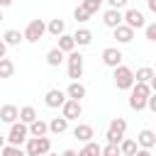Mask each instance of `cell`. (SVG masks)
Segmentation results:
<instances>
[{"label": "cell", "instance_id": "cell-1", "mask_svg": "<svg viewBox=\"0 0 156 156\" xmlns=\"http://www.w3.org/2000/svg\"><path fill=\"white\" fill-rule=\"evenodd\" d=\"M112 78H115V85L119 90H132L134 83H136V73L132 68H127V66H117L115 73H112Z\"/></svg>", "mask_w": 156, "mask_h": 156}, {"label": "cell", "instance_id": "cell-2", "mask_svg": "<svg viewBox=\"0 0 156 156\" xmlns=\"http://www.w3.org/2000/svg\"><path fill=\"white\" fill-rule=\"evenodd\" d=\"M124 132H127V122L122 117H115L107 127V144H122Z\"/></svg>", "mask_w": 156, "mask_h": 156}, {"label": "cell", "instance_id": "cell-3", "mask_svg": "<svg viewBox=\"0 0 156 156\" xmlns=\"http://www.w3.org/2000/svg\"><path fill=\"white\" fill-rule=\"evenodd\" d=\"M51 151V141L46 136H32L27 141V154L29 156H46Z\"/></svg>", "mask_w": 156, "mask_h": 156}, {"label": "cell", "instance_id": "cell-4", "mask_svg": "<svg viewBox=\"0 0 156 156\" xmlns=\"http://www.w3.org/2000/svg\"><path fill=\"white\" fill-rule=\"evenodd\" d=\"M44 32H49V24H44V20H32L27 24V29H24V39L34 44V41H39L44 37Z\"/></svg>", "mask_w": 156, "mask_h": 156}, {"label": "cell", "instance_id": "cell-5", "mask_svg": "<svg viewBox=\"0 0 156 156\" xmlns=\"http://www.w3.org/2000/svg\"><path fill=\"white\" fill-rule=\"evenodd\" d=\"M27 134H29V127L20 119V122H15V124H12V129H10V134H7V144L20 146V144L27 139Z\"/></svg>", "mask_w": 156, "mask_h": 156}, {"label": "cell", "instance_id": "cell-6", "mask_svg": "<svg viewBox=\"0 0 156 156\" xmlns=\"http://www.w3.org/2000/svg\"><path fill=\"white\" fill-rule=\"evenodd\" d=\"M80 76H83V56L78 51H71L68 54V78L78 80Z\"/></svg>", "mask_w": 156, "mask_h": 156}, {"label": "cell", "instance_id": "cell-7", "mask_svg": "<svg viewBox=\"0 0 156 156\" xmlns=\"http://www.w3.org/2000/svg\"><path fill=\"white\" fill-rule=\"evenodd\" d=\"M102 63H105V66H110V68L122 66V51H119V49H115V46H107V49L102 51Z\"/></svg>", "mask_w": 156, "mask_h": 156}, {"label": "cell", "instance_id": "cell-8", "mask_svg": "<svg viewBox=\"0 0 156 156\" xmlns=\"http://www.w3.org/2000/svg\"><path fill=\"white\" fill-rule=\"evenodd\" d=\"M66 95H68V93H61V90L51 88V90L44 95V102H46V107H63V105H66Z\"/></svg>", "mask_w": 156, "mask_h": 156}, {"label": "cell", "instance_id": "cell-9", "mask_svg": "<svg viewBox=\"0 0 156 156\" xmlns=\"http://www.w3.org/2000/svg\"><path fill=\"white\" fill-rule=\"evenodd\" d=\"M61 112H63V117H66V119H78V117H80V112H83V107H80V100H73V98H68V100H66V105L61 107Z\"/></svg>", "mask_w": 156, "mask_h": 156}, {"label": "cell", "instance_id": "cell-10", "mask_svg": "<svg viewBox=\"0 0 156 156\" xmlns=\"http://www.w3.org/2000/svg\"><path fill=\"white\" fill-rule=\"evenodd\" d=\"M102 22H105V27H110V29H117V27L124 22V15H122L119 10H115V7H110V10L102 15Z\"/></svg>", "mask_w": 156, "mask_h": 156}, {"label": "cell", "instance_id": "cell-11", "mask_svg": "<svg viewBox=\"0 0 156 156\" xmlns=\"http://www.w3.org/2000/svg\"><path fill=\"white\" fill-rule=\"evenodd\" d=\"M124 24H129L132 29L146 27V24H144V15H141L139 10H127V12H124Z\"/></svg>", "mask_w": 156, "mask_h": 156}, {"label": "cell", "instance_id": "cell-12", "mask_svg": "<svg viewBox=\"0 0 156 156\" xmlns=\"http://www.w3.org/2000/svg\"><path fill=\"white\" fill-rule=\"evenodd\" d=\"M17 117H20V110H17L15 105H2V107H0V119H2L5 124H15Z\"/></svg>", "mask_w": 156, "mask_h": 156}, {"label": "cell", "instance_id": "cell-13", "mask_svg": "<svg viewBox=\"0 0 156 156\" xmlns=\"http://www.w3.org/2000/svg\"><path fill=\"white\" fill-rule=\"evenodd\" d=\"M73 136L78 139V141H93V136H95V132H93V127L90 124H78L76 129H73Z\"/></svg>", "mask_w": 156, "mask_h": 156}, {"label": "cell", "instance_id": "cell-14", "mask_svg": "<svg viewBox=\"0 0 156 156\" xmlns=\"http://www.w3.org/2000/svg\"><path fill=\"white\" fill-rule=\"evenodd\" d=\"M136 141H139L141 149H154V146H156V134H154L151 129H141L139 136H136Z\"/></svg>", "mask_w": 156, "mask_h": 156}, {"label": "cell", "instance_id": "cell-15", "mask_svg": "<svg viewBox=\"0 0 156 156\" xmlns=\"http://www.w3.org/2000/svg\"><path fill=\"white\" fill-rule=\"evenodd\" d=\"M115 39L122 41V44H129V41L134 39V29H132L129 24H119V27L115 29Z\"/></svg>", "mask_w": 156, "mask_h": 156}, {"label": "cell", "instance_id": "cell-16", "mask_svg": "<svg viewBox=\"0 0 156 156\" xmlns=\"http://www.w3.org/2000/svg\"><path fill=\"white\" fill-rule=\"evenodd\" d=\"M76 44H78V41H76V37H71V34H61V37H58V49L66 51V54H71V51L76 49Z\"/></svg>", "mask_w": 156, "mask_h": 156}, {"label": "cell", "instance_id": "cell-17", "mask_svg": "<svg viewBox=\"0 0 156 156\" xmlns=\"http://www.w3.org/2000/svg\"><path fill=\"white\" fill-rule=\"evenodd\" d=\"M68 98H73V100H80V98H85V85L83 83H78V80H73L71 85H68Z\"/></svg>", "mask_w": 156, "mask_h": 156}, {"label": "cell", "instance_id": "cell-18", "mask_svg": "<svg viewBox=\"0 0 156 156\" xmlns=\"http://www.w3.org/2000/svg\"><path fill=\"white\" fill-rule=\"evenodd\" d=\"M66 127H68V119H66V117H54V119L49 122V132H54V134H63Z\"/></svg>", "mask_w": 156, "mask_h": 156}, {"label": "cell", "instance_id": "cell-19", "mask_svg": "<svg viewBox=\"0 0 156 156\" xmlns=\"http://www.w3.org/2000/svg\"><path fill=\"white\" fill-rule=\"evenodd\" d=\"M46 132H49V124L41 122V119H34V122L29 124V134H32V136H46Z\"/></svg>", "mask_w": 156, "mask_h": 156}, {"label": "cell", "instance_id": "cell-20", "mask_svg": "<svg viewBox=\"0 0 156 156\" xmlns=\"http://www.w3.org/2000/svg\"><path fill=\"white\" fill-rule=\"evenodd\" d=\"M78 156H102V146L95 144V141H88V144L78 151Z\"/></svg>", "mask_w": 156, "mask_h": 156}, {"label": "cell", "instance_id": "cell-21", "mask_svg": "<svg viewBox=\"0 0 156 156\" xmlns=\"http://www.w3.org/2000/svg\"><path fill=\"white\" fill-rule=\"evenodd\" d=\"M63 54H66V51H61L58 46L51 49V51L46 54V63H49V66H61V63H63Z\"/></svg>", "mask_w": 156, "mask_h": 156}, {"label": "cell", "instance_id": "cell-22", "mask_svg": "<svg viewBox=\"0 0 156 156\" xmlns=\"http://www.w3.org/2000/svg\"><path fill=\"white\" fill-rule=\"evenodd\" d=\"M151 83H134V88H132V95H139V98H151Z\"/></svg>", "mask_w": 156, "mask_h": 156}, {"label": "cell", "instance_id": "cell-23", "mask_svg": "<svg viewBox=\"0 0 156 156\" xmlns=\"http://www.w3.org/2000/svg\"><path fill=\"white\" fill-rule=\"evenodd\" d=\"M129 107L134 112H141L144 107H149V98H139V95H129Z\"/></svg>", "mask_w": 156, "mask_h": 156}, {"label": "cell", "instance_id": "cell-24", "mask_svg": "<svg viewBox=\"0 0 156 156\" xmlns=\"http://www.w3.org/2000/svg\"><path fill=\"white\" fill-rule=\"evenodd\" d=\"M20 119H22L24 124H32V122H34V119H39V117H37V110H34L32 105H27V107H22V110H20Z\"/></svg>", "mask_w": 156, "mask_h": 156}, {"label": "cell", "instance_id": "cell-25", "mask_svg": "<svg viewBox=\"0 0 156 156\" xmlns=\"http://www.w3.org/2000/svg\"><path fill=\"white\" fill-rule=\"evenodd\" d=\"M136 144L139 141H134V139H122V144H119V149H122V156H134L139 149H136Z\"/></svg>", "mask_w": 156, "mask_h": 156}, {"label": "cell", "instance_id": "cell-26", "mask_svg": "<svg viewBox=\"0 0 156 156\" xmlns=\"http://www.w3.org/2000/svg\"><path fill=\"white\" fill-rule=\"evenodd\" d=\"M73 37H76L78 46H88V44L93 41V32H90V29H78V32H76Z\"/></svg>", "mask_w": 156, "mask_h": 156}, {"label": "cell", "instance_id": "cell-27", "mask_svg": "<svg viewBox=\"0 0 156 156\" xmlns=\"http://www.w3.org/2000/svg\"><path fill=\"white\" fill-rule=\"evenodd\" d=\"M2 39H5V44H7V46H15V44H20V39H24V34H20L17 29H7Z\"/></svg>", "mask_w": 156, "mask_h": 156}, {"label": "cell", "instance_id": "cell-28", "mask_svg": "<svg viewBox=\"0 0 156 156\" xmlns=\"http://www.w3.org/2000/svg\"><path fill=\"white\" fill-rule=\"evenodd\" d=\"M0 156H29V154H27V151H22L20 146L5 144V146H2V151H0Z\"/></svg>", "mask_w": 156, "mask_h": 156}, {"label": "cell", "instance_id": "cell-29", "mask_svg": "<svg viewBox=\"0 0 156 156\" xmlns=\"http://www.w3.org/2000/svg\"><path fill=\"white\" fill-rule=\"evenodd\" d=\"M49 32H51L54 37H61V34L66 32V24H63V20H51V22H49Z\"/></svg>", "mask_w": 156, "mask_h": 156}, {"label": "cell", "instance_id": "cell-30", "mask_svg": "<svg viewBox=\"0 0 156 156\" xmlns=\"http://www.w3.org/2000/svg\"><path fill=\"white\" fill-rule=\"evenodd\" d=\"M90 15H93V12H90L88 7H83V5H78V7H76V12H73L76 22H88V20H90Z\"/></svg>", "mask_w": 156, "mask_h": 156}, {"label": "cell", "instance_id": "cell-31", "mask_svg": "<svg viewBox=\"0 0 156 156\" xmlns=\"http://www.w3.org/2000/svg\"><path fill=\"white\" fill-rule=\"evenodd\" d=\"M12 71H15L12 61H10V58H0V76H2V78H10Z\"/></svg>", "mask_w": 156, "mask_h": 156}, {"label": "cell", "instance_id": "cell-32", "mask_svg": "<svg viewBox=\"0 0 156 156\" xmlns=\"http://www.w3.org/2000/svg\"><path fill=\"white\" fill-rule=\"evenodd\" d=\"M151 78H154V71H151L149 66H144V68L136 71V80H139V83H151Z\"/></svg>", "mask_w": 156, "mask_h": 156}, {"label": "cell", "instance_id": "cell-33", "mask_svg": "<svg viewBox=\"0 0 156 156\" xmlns=\"http://www.w3.org/2000/svg\"><path fill=\"white\" fill-rule=\"evenodd\" d=\"M102 156H122V149H119V144H107V146L102 149Z\"/></svg>", "mask_w": 156, "mask_h": 156}, {"label": "cell", "instance_id": "cell-34", "mask_svg": "<svg viewBox=\"0 0 156 156\" xmlns=\"http://www.w3.org/2000/svg\"><path fill=\"white\" fill-rule=\"evenodd\" d=\"M144 32H146V39H149V41H156V22H154V24H146Z\"/></svg>", "mask_w": 156, "mask_h": 156}, {"label": "cell", "instance_id": "cell-35", "mask_svg": "<svg viewBox=\"0 0 156 156\" xmlns=\"http://www.w3.org/2000/svg\"><path fill=\"white\" fill-rule=\"evenodd\" d=\"M102 2L100 0H83V7H88L90 12H98V7H100Z\"/></svg>", "mask_w": 156, "mask_h": 156}, {"label": "cell", "instance_id": "cell-36", "mask_svg": "<svg viewBox=\"0 0 156 156\" xmlns=\"http://www.w3.org/2000/svg\"><path fill=\"white\" fill-rule=\"evenodd\" d=\"M107 2H110V7H115V10H119V7L127 5V0H107Z\"/></svg>", "mask_w": 156, "mask_h": 156}, {"label": "cell", "instance_id": "cell-37", "mask_svg": "<svg viewBox=\"0 0 156 156\" xmlns=\"http://www.w3.org/2000/svg\"><path fill=\"white\" fill-rule=\"evenodd\" d=\"M149 110L156 112V93H151V98H149Z\"/></svg>", "mask_w": 156, "mask_h": 156}, {"label": "cell", "instance_id": "cell-38", "mask_svg": "<svg viewBox=\"0 0 156 156\" xmlns=\"http://www.w3.org/2000/svg\"><path fill=\"white\" fill-rule=\"evenodd\" d=\"M134 156H151V151H149V149H139Z\"/></svg>", "mask_w": 156, "mask_h": 156}, {"label": "cell", "instance_id": "cell-39", "mask_svg": "<svg viewBox=\"0 0 156 156\" xmlns=\"http://www.w3.org/2000/svg\"><path fill=\"white\" fill-rule=\"evenodd\" d=\"M146 5H149V10H151V12H156V0H146Z\"/></svg>", "mask_w": 156, "mask_h": 156}, {"label": "cell", "instance_id": "cell-40", "mask_svg": "<svg viewBox=\"0 0 156 156\" xmlns=\"http://www.w3.org/2000/svg\"><path fill=\"white\" fill-rule=\"evenodd\" d=\"M61 156H78V154H76V151H73V149H66V151H63V154H61Z\"/></svg>", "mask_w": 156, "mask_h": 156}, {"label": "cell", "instance_id": "cell-41", "mask_svg": "<svg viewBox=\"0 0 156 156\" xmlns=\"http://www.w3.org/2000/svg\"><path fill=\"white\" fill-rule=\"evenodd\" d=\"M151 90H154V93H156V76H154V78H151Z\"/></svg>", "mask_w": 156, "mask_h": 156}, {"label": "cell", "instance_id": "cell-42", "mask_svg": "<svg viewBox=\"0 0 156 156\" xmlns=\"http://www.w3.org/2000/svg\"><path fill=\"white\" fill-rule=\"evenodd\" d=\"M10 2H12V0H0V5H2V7H7Z\"/></svg>", "mask_w": 156, "mask_h": 156}, {"label": "cell", "instance_id": "cell-43", "mask_svg": "<svg viewBox=\"0 0 156 156\" xmlns=\"http://www.w3.org/2000/svg\"><path fill=\"white\" fill-rule=\"evenodd\" d=\"M46 156H58V154H51V151H49V154H46Z\"/></svg>", "mask_w": 156, "mask_h": 156}]
</instances>
